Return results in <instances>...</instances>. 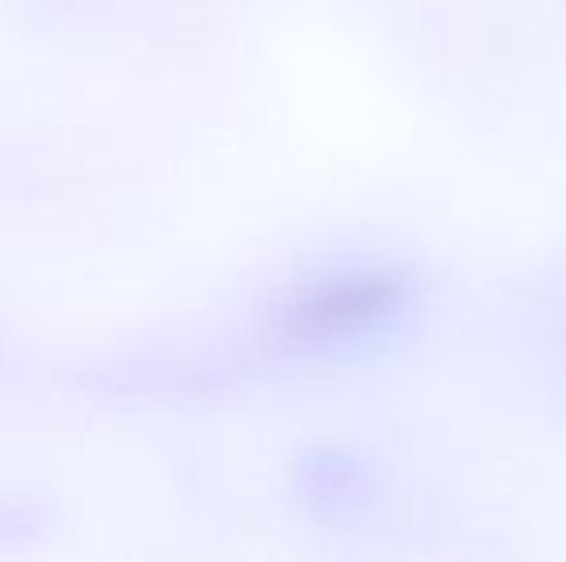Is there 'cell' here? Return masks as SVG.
<instances>
[{
	"label": "cell",
	"mask_w": 566,
	"mask_h": 562,
	"mask_svg": "<svg viewBox=\"0 0 566 562\" xmlns=\"http://www.w3.org/2000/svg\"><path fill=\"white\" fill-rule=\"evenodd\" d=\"M409 305V278L386 266L339 271L308 282L274 312V343L293 354H324L378 336Z\"/></svg>",
	"instance_id": "1"
}]
</instances>
